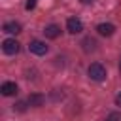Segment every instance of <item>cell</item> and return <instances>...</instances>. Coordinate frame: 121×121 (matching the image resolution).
<instances>
[{"label": "cell", "mask_w": 121, "mask_h": 121, "mask_svg": "<svg viewBox=\"0 0 121 121\" xmlns=\"http://www.w3.org/2000/svg\"><path fill=\"white\" fill-rule=\"evenodd\" d=\"M87 74H89V78H91L93 81H102V79H106V68H104L100 62H93V64H89Z\"/></svg>", "instance_id": "6da1fadb"}, {"label": "cell", "mask_w": 121, "mask_h": 121, "mask_svg": "<svg viewBox=\"0 0 121 121\" xmlns=\"http://www.w3.org/2000/svg\"><path fill=\"white\" fill-rule=\"evenodd\" d=\"M19 49H21V43H19L15 38H8V40L2 42V51H4L6 55H17Z\"/></svg>", "instance_id": "7a4b0ae2"}, {"label": "cell", "mask_w": 121, "mask_h": 121, "mask_svg": "<svg viewBox=\"0 0 121 121\" xmlns=\"http://www.w3.org/2000/svg\"><path fill=\"white\" fill-rule=\"evenodd\" d=\"M66 30H68L70 34H79V32L83 30L81 19H79V17H68V21H66Z\"/></svg>", "instance_id": "3957f363"}, {"label": "cell", "mask_w": 121, "mask_h": 121, "mask_svg": "<svg viewBox=\"0 0 121 121\" xmlns=\"http://www.w3.org/2000/svg\"><path fill=\"white\" fill-rule=\"evenodd\" d=\"M28 49H30V53H34V55H45L49 47H47L45 42H42V40H32V42L28 43Z\"/></svg>", "instance_id": "277c9868"}, {"label": "cell", "mask_w": 121, "mask_h": 121, "mask_svg": "<svg viewBox=\"0 0 121 121\" xmlns=\"http://www.w3.org/2000/svg\"><path fill=\"white\" fill-rule=\"evenodd\" d=\"M0 93H2L4 96H13V95H17V83H15V81H4L2 87H0Z\"/></svg>", "instance_id": "5b68a950"}, {"label": "cell", "mask_w": 121, "mask_h": 121, "mask_svg": "<svg viewBox=\"0 0 121 121\" xmlns=\"http://www.w3.org/2000/svg\"><path fill=\"white\" fill-rule=\"evenodd\" d=\"M43 34H45V38L55 40V38H59V36H60V26H59V25H55V23H51V25H47V26L43 28Z\"/></svg>", "instance_id": "8992f818"}, {"label": "cell", "mask_w": 121, "mask_h": 121, "mask_svg": "<svg viewBox=\"0 0 121 121\" xmlns=\"http://www.w3.org/2000/svg\"><path fill=\"white\" fill-rule=\"evenodd\" d=\"M96 32L100 34V36H112L113 32H115V26L112 25V23H100V25H96Z\"/></svg>", "instance_id": "52a82bcc"}, {"label": "cell", "mask_w": 121, "mask_h": 121, "mask_svg": "<svg viewBox=\"0 0 121 121\" xmlns=\"http://www.w3.org/2000/svg\"><path fill=\"white\" fill-rule=\"evenodd\" d=\"M43 102H45V96L40 95V93H32V95L26 98V104H28V106H34V108L43 106Z\"/></svg>", "instance_id": "ba28073f"}, {"label": "cell", "mask_w": 121, "mask_h": 121, "mask_svg": "<svg viewBox=\"0 0 121 121\" xmlns=\"http://www.w3.org/2000/svg\"><path fill=\"white\" fill-rule=\"evenodd\" d=\"M2 30H4L6 34H19V32H21V25H19L17 21H8V23H4Z\"/></svg>", "instance_id": "9c48e42d"}, {"label": "cell", "mask_w": 121, "mask_h": 121, "mask_svg": "<svg viewBox=\"0 0 121 121\" xmlns=\"http://www.w3.org/2000/svg\"><path fill=\"white\" fill-rule=\"evenodd\" d=\"M81 47H83L85 53H93V51H96V42H95L93 38H85V40L81 42Z\"/></svg>", "instance_id": "30bf717a"}, {"label": "cell", "mask_w": 121, "mask_h": 121, "mask_svg": "<svg viewBox=\"0 0 121 121\" xmlns=\"http://www.w3.org/2000/svg\"><path fill=\"white\" fill-rule=\"evenodd\" d=\"M106 121H121V112H112L106 117Z\"/></svg>", "instance_id": "8fae6325"}, {"label": "cell", "mask_w": 121, "mask_h": 121, "mask_svg": "<svg viewBox=\"0 0 121 121\" xmlns=\"http://www.w3.org/2000/svg\"><path fill=\"white\" fill-rule=\"evenodd\" d=\"M36 2H38V0H26V6H25V8L30 11V9H34V8H36Z\"/></svg>", "instance_id": "7c38bea8"}, {"label": "cell", "mask_w": 121, "mask_h": 121, "mask_svg": "<svg viewBox=\"0 0 121 121\" xmlns=\"http://www.w3.org/2000/svg\"><path fill=\"white\" fill-rule=\"evenodd\" d=\"M13 108H17L19 112H23V110H25V102H17V104H15Z\"/></svg>", "instance_id": "4fadbf2b"}, {"label": "cell", "mask_w": 121, "mask_h": 121, "mask_svg": "<svg viewBox=\"0 0 121 121\" xmlns=\"http://www.w3.org/2000/svg\"><path fill=\"white\" fill-rule=\"evenodd\" d=\"M115 104H117V106H121V93L115 96Z\"/></svg>", "instance_id": "5bb4252c"}, {"label": "cell", "mask_w": 121, "mask_h": 121, "mask_svg": "<svg viewBox=\"0 0 121 121\" xmlns=\"http://www.w3.org/2000/svg\"><path fill=\"white\" fill-rule=\"evenodd\" d=\"M79 2H81V4H93L95 0H79Z\"/></svg>", "instance_id": "9a60e30c"}, {"label": "cell", "mask_w": 121, "mask_h": 121, "mask_svg": "<svg viewBox=\"0 0 121 121\" xmlns=\"http://www.w3.org/2000/svg\"><path fill=\"white\" fill-rule=\"evenodd\" d=\"M119 70H121V60H119Z\"/></svg>", "instance_id": "2e32d148"}]
</instances>
